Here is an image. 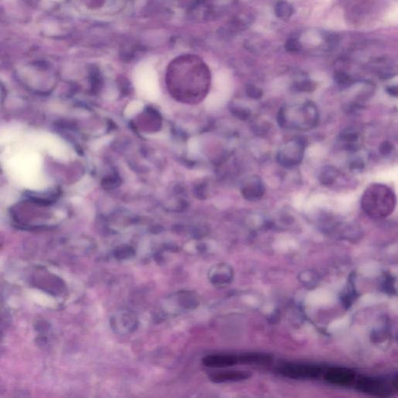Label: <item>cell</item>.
Returning a JSON list of instances; mask_svg holds the SVG:
<instances>
[{
	"mask_svg": "<svg viewBox=\"0 0 398 398\" xmlns=\"http://www.w3.org/2000/svg\"><path fill=\"white\" fill-rule=\"evenodd\" d=\"M396 202V195L391 187L383 183H372L364 191L361 206L367 216L379 219L391 215Z\"/></svg>",
	"mask_w": 398,
	"mask_h": 398,
	"instance_id": "cell-1",
	"label": "cell"
},
{
	"mask_svg": "<svg viewBox=\"0 0 398 398\" xmlns=\"http://www.w3.org/2000/svg\"><path fill=\"white\" fill-rule=\"evenodd\" d=\"M318 108L311 101L290 108H282L278 114L279 126L287 129L307 130L318 125Z\"/></svg>",
	"mask_w": 398,
	"mask_h": 398,
	"instance_id": "cell-2",
	"label": "cell"
},
{
	"mask_svg": "<svg viewBox=\"0 0 398 398\" xmlns=\"http://www.w3.org/2000/svg\"><path fill=\"white\" fill-rule=\"evenodd\" d=\"M201 303V298L191 290H179L166 296L161 301L158 312L162 317L174 318L196 310Z\"/></svg>",
	"mask_w": 398,
	"mask_h": 398,
	"instance_id": "cell-3",
	"label": "cell"
},
{
	"mask_svg": "<svg viewBox=\"0 0 398 398\" xmlns=\"http://www.w3.org/2000/svg\"><path fill=\"white\" fill-rule=\"evenodd\" d=\"M135 86L138 93L149 101H156L160 97L157 75L149 66L140 67L135 75Z\"/></svg>",
	"mask_w": 398,
	"mask_h": 398,
	"instance_id": "cell-4",
	"label": "cell"
},
{
	"mask_svg": "<svg viewBox=\"0 0 398 398\" xmlns=\"http://www.w3.org/2000/svg\"><path fill=\"white\" fill-rule=\"evenodd\" d=\"M356 388L360 392L371 396L387 398L398 391V379L363 377L358 380Z\"/></svg>",
	"mask_w": 398,
	"mask_h": 398,
	"instance_id": "cell-5",
	"label": "cell"
},
{
	"mask_svg": "<svg viewBox=\"0 0 398 398\" xmlns=\"http://www.w3.org/2000/svg\"><path fill=\"white\" fill-rule=\"evenodd\" d=\"M306 144L302 138L289 140L279 149L277 161L286 168H292L300 164L304 156Z\"/></svg>",
	"mask_w": 398,
	"mask_h": 398,
	"instance_id": "cell-6",
	"label": "cell"
},
{
	"mask_svg": "<svg viewBox=\"0 0 398 398\" xmlns=\"http://www.w3.org/2000/svg\"><path fill=\"white\" fill-rule=\"evenodd\" d=\"M140 321L132 310H117L110 316V326L112 331L118 335H129L137 330Z\"/></svg>",
	"mask_w": 398,
	"mask_h": 398,
	"instance_id": "cell-7",
	"label": "cell"
},
{
	"mask_svg": "<svg viewBox=\"0 0 398 398\" xmlns=\"http://www.w3.org/2000/svg\"><path fill=\"white\" fill-rule=\"evenodd\" d=\"M278 371L281 375L295 380L318 378L322 373V369L318 365L304 364H285L279 366Z\"/></svg>",
	"mask_w": 398,
	"mask_h": 398,
	"instance_id": "cell-8",
	"label": "cell"
},
{
	"mask_svg": "<svg viewBox=\"0 0 398 398\" xmlns=\"http://www.w3.org/2000/svg\"><path fill=\"white\" fill-rule=\"evenodd\" d=\"M234 272L233 268L226 263H218L209 268L208 279L213 286L223 288L233 282Z\"/></svg>",
	"mask_w": 398,
	"mask_h": 398,
	"instance_id": "cell-9",
	"label": "cell"
},
{
	"mask_svg": "<svg viewBox=\"0 0 398 398\" xmlns=\"http://www.w3.org/2000/svg\"><path fill=\"white\" fill-rule=\"evenodd\" d=\"M325 379L329 384L333 385L348 387L354 383L356 374L351 369L334 367L325 372Z\"/></svg>",
	"mask_w": 398,
	"mask_h": 398,
	"instance_id": "cell-10",
	"label": "cell"
},
{
	"mask_svg": "<svg viewBox=\"0 0 398 398\" xmlns=\"http://www.w3.org/2000/svg\"><path fill=\"white\" fill-rule=\"evenodd\" d=\"M252 376V372L245 370H226L213 372L209 376L210 381L215 384L236 383L248 380Z\"/></svg>",
	"mask_w": 398,
	"mask_h": 398,
	"instance_id": "cell-11",
	"label": "cell"
},
{
	"mask_svg": "<svg viewBox=\"0 0 398 398\" xmlns=\"http://www.w3.org/2000/svg\"><path fill=\"white\" fill-rule=\"evenodd\" d=\"M202 364L209 368H226L239 364L238 356L229 354H213L204 357Z\"/></svg>",
	"mask_w": 398,
	"mask_h": 398,
	"instance_id": "cell-12",
	"label": "cell"
},
{
	"mask_svg": "<svg viewBox=\"0 0 398 398\" xmlns=\"http://www.w3.org/2000/svg\"><path fill=\"white\" fill-rule=\"evenodd\" d=\"M265 193V186L261 178L252 176L250 178L243 189L244 196L248 200L255 202L261 199Z\"/></svg>",
	"mask_w": 398,
	"mask_h": 398,
	"instance_id": "cell-13",
	"label": "cell"
},
{
	"mask_svg": "<svg viewBox=\"0 0 398 398\" xmlns=\"http://www.w3.org/2000/svg\"><path fill=\"white\" fill-rule=\"evenodd\" d=\"M239 363L265 364L271 362V356L261 353H247L238 356Z\"/></svg>",
	"mask_w": 398,
	"mask_h": 398,
	"instance_id": "cell-14",
	"label": "cell"
},
{
	"mask_svg": "<svg viewBox=\"0 0 398 398\" xmlns=\"http://www.w3.org/2000/svg\"><path fill=\"white\" fill-rule=\"evenodd\" d=\"M338 170L331 166H326L324 167L320 175V181L325 186H330L335 181L338 177Z\"/></svg>",
	"mask_w": 398,
	"mask_h": 398,
	"instance_id": "cell-15",
	"label": "cell"
},
{
	"mask_svg": "<svg viewBox=\"0 0 398 398\" xmlns=\"http://www.w3.org/2000/svg\"><path fill=\"white\" fill-rule=\"evenodd\" d=\"M275 15L282 20H288L293 13V8L289 2L280 1L275 6Z\"/></svg>",
	"mask_w": 398,
	"mask_h": 398,
	"instance_id": "cell-16",
	"label": "cell"
},
{
	"mask_svg": "<svg viewBox=\"0 0 398 398\" xmlns=\"http://www.w3.org/2000/svg\"><path fill=\"white\" fill-rule=\"evenodd\" d=\"M144 104L141 101L136 100V101H131L130 103L125 108L124 115L127 118H133L144 110Z\"/></svg>",
	"mask_w": 398,
	"mask_h": 398,
	"instance_id": "cell-17",
	"label": "cell"
},
{
	"mask_svg": "<svg viewBox=\"0 0 398 398\" xmlns=\"http://www.w3.org/2000/svg\"><path fill=\"white\" fill-rule=\"evenodd\" d=\"M135 254H136V252H134V250L132 249V248H128V247L127 248L121 247V248H118V249L114 251V252H113L114 258L117 259L118 261L129 260V259L134 257Z\"/></svg>",
	"mask_w": 398,
	"mask_h": 398,
	"instance_id": "cell-18",
	"label": "cell"
},
{
	"mask_svg": "<svg viewBox=\"0 0 398 398\" xmlns=\"http://www.w3.org/2000/svg\"><path fill=\"white\" fill-rule=\"evenodd\" d=\"M334 80L339 86H348L353 83V78L343 71H338L334 74Z\"/></svg>",
	"mask_w": 398,
	"mask_h": 398,
	"instance_id": "cell-19",
	"label": "cell"
},
{
	"mask_svg": "<svg viewBox=\"0 0 398 398\" xmlns=\"http://www.w3.org/2000/svg\"><path fill=\"white\" fill-rule=\"evenodd\" d=\"M187 151L191 157H195L200 153V144L198 138L194 137L190 139L187 144Z\"/></svg>",
	"mask_w": 398,
	"mask_h": 398,
	"instance_id": "cell-20",
	"label": "cell"
},
{
	"mask_svg": "<svg viewBox=\"0 0 398 398\" xmlns=\"http://www.w3.org/2000/svg\"><path fill=\"white\" fill-rule=\"evenodd\" d=\"M317 84L314 81L311 80L302 81L300 83L295 84V90L303 93H311L315 90Z\"/></svg>",
	"mask_w": 398,
	"mask_h": 398,
	"instance_id": "cell-21",
	"label": "cell"
},
{
	"mask_svg": "<svg viewBox=\"0 0 398 398\" xmlns=\"http://www.w3.org/2000/svg\"><path fill=\"white\" fill-rule=\"evenodd\" d=\"M340 138H341V140L348 143V144H353L358 140L359 136L354 131L348 129L341 132Z\"/></svg>",
	"mask_w": 398,
	"mask_h": 398,
	"instance_id": "cell-22",
	"label": "cell"
},
{
	"mask_svg": "<svg viewBox=\"0 0 398 398\" xmlns=\"http://www.w3.org/2000/svg\"><path fill=\"white\" fill-rule=\"evenodd\" d=\"M285 48L289 52H297L302 48V45L297 39L290 38L285 44Z\"/></svg>",
	"mask_w": 398,
	"mask_h": 398,
	"instance_id": "cell-23",
	"label": "cell"
},
{
	"mask_svg": "<svg viewBox=\"0 0 398 398\" xmlns=\"http://www.w3.org/2000/svg\"><path fill=\"white\" fill-rule=\"evenodd\" d=\"M247 94L252 99L258 100L262 98L263 91L261 88L252 85V86H248L247 89Z\"/></svg>",
	"mask_w": 398,
	"mask_h": 398,
	"instance_id": "cell-24",
	"label": "cell"
},
{
	"mask_svg": "<svg viewBox=\"0 0 398 398\" xmlns=\"http://www.w3.org/2000/svg\"><path fill=\"white\" fill-rule=\"evenodd\" d=\"M79 186V190L82 193H87L90 191L93 187V181L91 178L89 177H85L83 180L81 181L80 183L78 184Z\"/></svg>",
	"mask_w": 398,
	"mask_h": 398,
	"instance_id": "cell-25",
	"label": "cell"
},
{
	"mask_svg": "<svg viewBox=\"0 0 398 398\" xmlns=\"http://www.w3.org/2000/svg\"><path fill=\"white\" fill-rule=\"evenodd\" d=\"M111 139L112 137L110 136L101 138L99 140H96L95 142L93 143V144H92V148L95 149V150H98V149H101V147L109 144V142L111 140Z\"/></svg>",
	"mask_w": 398,
	"mask_h": 398,
	"instance_id": "cell-26",
	"label": "cell"
},
{
	"mask_svg": "<svg viewBox=\"0 0 398 398\" xmlns=\"http://www.w3.org/2000/svg\"><path fill=\"white\" fill-rule=\"evenodd\" d=\"M392 149V144L387 141L384 142L380 146V153H381L382 155H384V156H387V155L390 154Z\"/></svg>",
	"mask_w": 398,
	"mask_h": 398,
	"instance_id": "cell-27",
	"label": "cell"
},
{
	"mask_svg": "<svg viewBox=\"0 0 398 398\" xmlns=\"http://www.w3.org/2000/svg\"><path fill=\"white\" fill-rule=\"evenodd\" d=\"M350 167L353 171H362L363 169L364 163L361 160H356L351 163Z\"/></svg>",
	"mask_w": 398,
	"mask_h": 398,
	"instance_id": "cell-28",
	"label": "cell"
},
{
	"mask_svg": "<svg viewBox=\"0 0 398 398\" xmlns=\"http://www.w3.org/2000/svg\"><path fill=\"white\" fill-rule=\"evenodd\" d=\"M387 91L390 95L393 96V97H395L397 98L398 97V87L396 86H390L387 89Z\"/></svg>",
	"mask_w": 398,
	"mask_h": 398,
	"instance_id": "cell-29",
	"label": "cell"
}]
</instances>
